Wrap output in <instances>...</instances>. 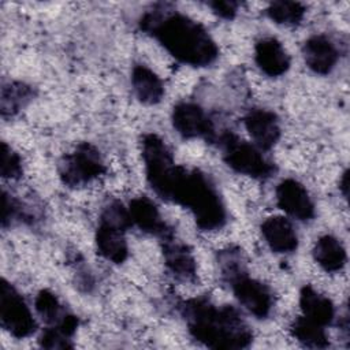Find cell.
<instances>
[{
  "instance_id": "1",
  "label": "cell",
  "mask_w": 350,
  "mask_h": 350,
  "mask_svg": "<svg viewBox=\"0 0 350 350\" xmlns=\"http://www.w3.org/2000/svg\"><path fill=\"white\" fill-rule=\"evenodd\" d=\"M138 25L183 64L206 67L219 57V48L208 30L190 16L170 8L168 4L152 5L139 18Z\"/></svg>"
},
{
  "instance_id": "2",
  "label": "cell",
  "mask_w": 350,
  "mask_h": 350,
  "mask_svg": "<svg viewBox=\"0 0 350 350\" xmlns=\"http://www.w3.org/2000/svg\"><path fill=\"white\" fill-rule=\"evenodd\" d=\"M180 314L190 335L211 349H245L253 334L239 312L228 305L217 306L206 298L180 304Z\"/></svg>"
},
{
  "instance_id": "3",
  "label": "cell",
  "mask_w": 350,
  "mask_h": 350,
  "mask_svg": "<svg viewBox=\"0 0 350 350\" xmlns=\"http://www.w3.org/2000/svg\"><path fill=\"white\" fill-rule=\"evenodd\" d=\"M170 201L187 208L204 231L217 230L226 223V206L216 186L198 170L179 167Z\"/></svg>"
},
{
  "instance_id": "4",
  "label": "cell",
  "mask_w": 350,
  "mask_h": 350,
  "mask_svg": "<svg viewBox=\"0 0 350 350\" xmlns=\"http://www.w3.org/2000/svg\"><path fill=\"white\" fill-rule=\"evenodd\" d=\"M141 152L149 186L160 198L170 201L180 165L175 164L172 153L157 134L150 133L142 137Z\"/></svg>"
},
{
  "instance_id": "5",
  "label": "cell",
  "mask_w": 350,
  "mask_h": 350,
  "mask_svg": "<svg viewBox=\"0 0 350 350\" xmlns=\"http://www.w3.org/2000/svg\"><path fill=\"white\" fill-rule=\"evenodd\" d=\"M226 164L238 174L252 176L254 179H268L273 175V164L264 157L261 149L231 131L223 133L219 138Z\"/></svg>"
},
{
  "instance_id": "6",
  "label": "cell",
  "mask_w": 350,
  "mask_h": 350,
  "mask_svg": "<svg viewBox=\"0 0 350 350\" xmlns=\"http://www.w3.org/2000/svg\"><path fill=\"white\" fill-rule=\"evenodd\" d=\"M105 172L100 150L90 142H81L59 163L60 180L68 187H81Z\"/></svg>"
},
{
  "instance_id": "7",
  "label": "cell",
  "mask_w": 350,
  "mask_h": 350,
  "mask_svg": "<svg viewBox=\"0 0 350 350\" xmlns=\"http://www.w3.org/2000/svg\"><path fill=\"white\" fill-rule=\"evenodd\" d=\"M1 327L14 338L23 339L34 334L37 323L23 297L5 279L0 284Z\"/></svg>"
},
{
  "instance_id": "8",
  "label": "cell",
  "mask_w": 350,
  "mask_h": 350,
  "mask_svg": "<svg viewBox=\"0 0 350 350\" xmlns=\"http://www.w3.org/2000/svg\"><path fill=\"white\" fill-rule=\"evenodd\" d=\"M224 278L230 283L235 298L245 309L258 319L269 316L273 306L271 290L262 282L250 278L245 272L243 265L227 273Z\"/></svg>"
},
{
  "instance_id": "9",
  "label": "cell",
  "mask_w": 350,
  "mask_h": 350,
  "mask_svg": "<svg viewBox=\"0 0 350 350\" xmlns=\"http://www.w3.org/2000/svg\"><path fill=\"white\" fill-rule=\"evenodd\" d=\"M172 127L183 138H205L215 141V127L206 112L194 103L182 101L176 104L171 113Z\"/></svg>"
},
{
  "instance_id": "10",
  "label": "cell",
  "mask_w": 350,
  "mask_h": 350,
  "mask_svg": "<svg viewBox=\"0 0 350 350\" xmlns=\"http://www.w3.org/2000/svg\"><path fill=\"white\" fill-rule=\"evenodd\" d=\"M278 206L288 216L308 221L314 217V204L306 187L295 179H283L276 187Z\"/></svg>"
},
{
  "instance_id": "11",
  "label": "cell",
  "mask_w": 350,
  "mask_h": 350,
  "mask_svg": "<svg viewBox=\"0 0 350 350\" xmlns=\"http://www.w3.org/2000/svg\"><path fill=\"white\" fill-rule=\"evenodd\" d=\"M243 124L254 145L261 150H268L279 141L282 129L278 116L264 108H253L243 116Z\"/></svg>"
},
{
  "instance_id": "12",
  "label": "cell",
  "mask_w": 350,
  "mask_h": 350,
  "mask_svg": "<svg viewBox=\"0 0 350 350\" xmlns=\"http://www.w3.org/2000/svg\"><path fill=\"white\" fill-rule=\"evenodd\" d=\"M127 209L133 224H135L141 231L159 237L161 241L174 237L172 230L161 217L157 206L148 197L141 196L133 198Z\"/></svg>"
},
{
  "instance_id": "13",
  "label": "cell",
  "mask_w": 350,
  "mask_h": 350,
  "mask_svg": "<svg viewBox=\"0 0 350 350\" xmlns=\"http://www.w3.org/2000/svg\"><path fill=\"white\" fill-rule=\"evenodd\" d=\"M302 56L308 68L320 75L329 74L339 60L336 45L331 38L323 34L312 36L305 41Z\"/></svg>"
},
{
  "instance_id": "14",
  "label": "cell",
  "mask_w": 350,
  "mask_h": 350,
  "mask_svg": "<svg viewBox=\"0 0 350 350\" xmlns=\"http://www.w3.org/2000/svg\"><path fill=\"white\" fill-rule=\"evenodd\" d=\"M254 60L268 77H280L290 68V56L275 37H264L256 42Z\"/></svg>"
},
{
  "instance_id": "15",
  "label": "cell",
  "mask_w": 350,
  "mask_h": 350,
  "mask_svg": "<svg viewBox=\"0 0 350 350\" xmlns=\"http://www.w3.org/2000/svg\"><path fill=\"white\" fill-rule=\"evenodd\" d=\"M261 234L273 253L288 254L298 247L297 232L284 216L267 217L261 224Z\"/></svg>"
},
{
  "instance_id": "16",
  "label": "cell",
  "mask_w": 350,
  "mask_h": 350,
  "mask_svg": "<svg viewBox=\"0 0 350 350\" xmlns=\"http://www.w3.org/2000/svg\"><path fill=\"white\" fill-rule=\"evenodd\" d=\"M126 230L98 220L96 230L97 253L113 264H122L129 256V246L124 237Z\"/></svg>"
},
{
  "instance_id": "17",
  "label": "cell",
  "mask_w": 350,
  "mask_h": 350,
  "mask_svg": "<svg viewBox=\"0 0 350 350\" xmlns=\"http://www.w3.org/2000/svg\"><path fill=\"white\" fill-rule=\"evenodd\" d=\"M163 256L167 269L178 279L190 282L196 278L197 264L190 249L172 238L163 241Z\"/></svg>"
},
{
  "instance_id": "18",
  "label": "cell",
  "mask_w": 350,
  "mask_h": 350,
  "mask_svg": "<svg viewBox=\"0 0 350 350\" xmlns=\"http://www.w3.org/2000/svg\"><path fill=\"white\" fill-rule=\"evenodd\" d=\"M299 308L302 316L327 327L335 317V308L332 301L314 290L312 286H304L299 291Z\"/></svg>"
},
{
  "instance_id": "19",
  "label": "cell",
  "mask_w": 350,
  "mask_h": 350,
  "mask_svg": "<svg viewBox=\"0 0 350 350\" xmlns=\"http://www.w3.org/2000/svg\"><path fill=\"white\" fill-rule=\"evenodd\" d=\"M131 86L137 98L146 105H154L164 96V85L160 77L144 64H137L131 71Z\"/></svg>"
},
{
  "instance_id": "20",
  "label": "cell",
  "mask_w": 350,
  "mask_h": 350,
  "mask_svg": "<svg viewBox=\"0 0 350 350\" xmlns=\"http://www.w3.org/2000/svg\"><path fill=\"white\" fill-rule=\"evenodd\" d=\"M314 261L327 272L340 271L347 260L343 243L334 235L320 237L312 250Z\"/></svg>"
},
{
  "instance_id": "21",
  "label": "cell",
  "mask_w": 350,
  "mask_h": 350,
  "mask_svg": "<svg viewBox=\"0 0 350 350\" xmlns=\"http://www.w3.org/2000/svg\"><path fill=\"white\" fill-rule=\"evenodd\" d=\"M290 332L293 338L305 347L325 349L329 346L325 327L306 319L302 314L291 323Z\"/></svg>"
},
{
  "instance_id": "22",
  "label": "cell",
  "mask_w": 350,
  "mask_h": 350,
  "mask_svg": "<svg viewBox=\"0 0 350 350\" xmlns=\"http://www.w3.org/2000/svg\"><path fill=\"white\" fill-rule=\"evenodd\" d=\"M33 98V89L22 82H10L1 88L0 108L1 115L12 116L18 113Z\"/></svg>"
},
{
  "instance_id": "23",
  "label": "cell",
  "mask_w": 350,
  "mask_h": 350,
  "mask_svg": "<svg viewBox=\"0 0 350 350\" xmlns=\"http://www.w3.org/2000/svg\"><path fill=\"white\" fill-rule=\"evenodd\" d=\"M265 12L268 18L278 25L295 26L304 19L306 8L302 3H298V1L279 0V1L269 3Z\"/></svg>"
},
{
  "instance_id": "24",
  "label": "cell",
  "mask_w": 350,
  "mask_h": 350,
  "mask_svg": "<svg viewBox=\"0 0 350 350\" xmlns=\"http://www.w3.org/2000/svg\"><path fill=\"white\" fill-rule=\"evenodd\" d=\"M36 310L38 316L48 324L56 325L67 314V310L63 308L57 297L49 290H41L34 301Z\"/></svg>"
},
{
  "instance_id": "25",
  "label": "cell",
  "mask_w": 350,
  "mask_h": 350,
  "mask_svg": "<svg viewBox=\"0 0 350 350\" xmlns=\"http://www.w3.org/2000/svg\"><path fill=\"white\" fill-rule=\"evenodd\" d=\"M23 168L19 154L8 146L5 142H1V156H0V174L4 179H18L22 176Z\"/></svg>"
},
{
  "instance_id": "26",
  "label": "cell",
  "mask_w": 350,
  "mask_h": 350,
  "mask_svg": "<svg viewBox=\"0 0 350 350\" xmlns=\"http://www.w3.org/2000/svg\"><path fill=\"white\" fill-rule=\"evenodd\" d=\"M25 217V212L22 208V204L14 198L11 194H8L5 190H3V198H1V226L7 227L11 224V221Z\"/></svg>"
},
{
  "instance_id": "27",
  "label": "cell",
  "mask_w": 350,
  "mask_h": 350,
  "mask_svg": "<svg viewBox=\"0 0 350 350\" xmlns=\"http://www.w3.org/2000/svg\"><path fill=\"white\" fill-rule=\"evenodd\" d=\"M71 339L67 338L64 334H62L57 328L55 327H48L44 329L41 334L38 342L41 347L45 349H67L72 347V343L70 342Z\"/></svg>"
},
{
  "instance_id": "28",
  "label": "cell",
  "mask_w": 350,
  "mask_h": 350,
  "mask_svg": "<svg viewBox=\"0 0 350 350\" xmlns=\"http://www.w3.org/2000/svg\"><path fill=\"white\" fill-rule=\"evenodd\" d=\"M208 7L220 18L223 19H232L241 7V3L238 1H231V0H216V1H209Z\"/></svg>"
},
{
  "instance_id": "29",
  "label": "cell",
  "mask_w": 350,
  "mask_h": 350,
  "mask_svg": "<svg viewBox=\"0 0 350 350\" xmlns=\"http://www.w3.org/2000/svg\"><path fill=\"white\" fill-rule=\"evenodd\" d=\"M349 175H347V171H345L342 174V178H340V182H339V189L342 190L343 196L347 197V189H349Z\"/></svg>"
}]
</instances>
